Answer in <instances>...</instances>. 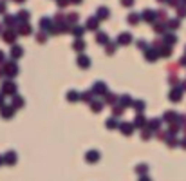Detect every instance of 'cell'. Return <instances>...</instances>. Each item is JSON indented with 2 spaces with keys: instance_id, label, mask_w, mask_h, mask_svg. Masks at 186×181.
I'll use <instances>...</instances> for the list:
<instances>
[{
  "instance_id": "62",
  "label": "cell",
  "mask_w": 186,
  "mask_h": 181,
  "mask_svg": "<svg viewBox=\"0 0 186 181\" xmlns=\"http://www.w3.org/2000/svg\"><path fill=\"white\" fill-rule=\"evenodd\" d=\"M0 29H2V27H0Z\"/></svg>"
},
{
  "instance_id": "57",
  "label": "cell",
  "mask_w": 186,
  "mask_h": 181,
  "mask_svg": "<svg viewBox=\"0 0 186 181\" xmlns=\"http://www.w3.org/2000/svg\"><path fill=\"white\" fill-rule=\"evenodd\" d=\"M71 2H74V4H81V0H71Z\"/></svg>"
},
{
  "instance_id": "6",
  "label": "cell",
  "mask_w": 186,
  "mask_h": 181,
  "mask_svg": "<svg viewBox=\"0 0 186 181\" xmlns=\"http://www.w3.org/2000/svg\"><path fill=\"white\" fill-rule=\"evenodd\" d=\"M14 38H16V33H14V31H4V33H2V40H5L7 44H13Z\"/></svg>"
},
{
  "instance_id": "14",
  "label": "cell",
  "mask_w": 186,
  "mask_h": 181,
  "mask_svg": "<svg viewBox=\"0 0 186 181\" xmlns=\"http://www.w3.org/2000/svg\"><path fill=\"white\" fill-rule=\"evenodd\" d=\"M92 91H94V94H96V92H101V94L105 96V92H107V85H105L103 82H98V83L94 85V89H92Z\"/></svg>"
},
{
  "instance_id": "52",
  "label": "cell",
  "mask_w": 186,
  "mask_h": 181,
  "mask_svg": "<svg viewBox=\"0 0 186 181\" xmlns=\"http://www.w3.org/2000/svg\"><path fill=\"white\" fill-rule=\"evenodd\" d=\"M177 82H179V80H177V78H175V76H172V78H170V83H172V85H175V83H177Z\"/></svg>"
},
{
  "instance_id": "38",
  "label": "cell",
  "mask_w": 186,
  "mask_h": 181,
  "mask_svg": "<svg viewBox=\"0 0 186 181\" xmlns=\"http://www.w3.org/2000/svg\"><path fill=\"white\" fill-rule=\"evenodd\" d=\"M147 169H148V167H147L145 163H141V165H137V169H136V170H137L139 174H145V172H147Z\"/></svg>"
},
{
  "instance_id": "4",
  "label": "cell",
  "mask_w": 186,
  "mask_h": 181,
  "mask_svg": "<svg viewBox=\"0 0 186 181\" xmlns=\"http://www.w3.org/2000/svg\"><path fill=\"white\" fill-rule=\"evenodd\" d=\"M14 83L13 82H2V92L4 94H11V92H14Z\"/></svg>"
},
{
  "instance_id": "60",
  "label": "cell",
  "mask_w": 186,
  "mask_h": 181,
  "mask_svg": "<svg viewBox=\"0 0 186 181\" xmlns=\"http://www.w3.org/2000/svg\"><path fill=\"white\" fill-rule=\"evenodd\" d=\"M14 2H24V0H14Z\"/></svg>"
},
{
  "instance_id": "18",
  "label": "cell",
  "mask_w": 186,
  "mask_h": 181,
  "mask_svg": "<svg viewBox=\"0 0 186 181\" xmlns=\"http://www.w3.org/2000/svg\"><path fill=\"white\" fill-rule=\"evenodd\" d=\"M96 40H98V44H109V34L103 33V31H99L98 36H96Z\"/></svg>"
},
{
  "instance_id": "36",
  "label": "cell",
  "mask_w": 186,
  "mask_h": 181,
  "mask_svg": "<svg viewBox=\"0 0 186 181\" xmlns=\"http://www.w3.org/2000/svg\"><path fill=\"white\" fill-rule=\"evenodd\" d=\"M147 125H148L150 129H154V131H156V129H159V120H152V121H150V123H147Z\"/></svg>"
},
{
  "instance_id": "2",
  "label": "cell",
  "mask_w": 186,
  "mask_h": 181,
  "mask_svg": "<svg viewBox=\"0 0 186 181\" xmlns=\"http://www.w3.org/2000/svg\"><path fill=\"white\" fill-rule=\"evenodd\" d=\"M130 42H132V34H130V33H121V34L118 36V42H116V44H118V45H128Z\"/></svg>"
},
{
  "instance_id": "49",
  "label": "cell",
  "mask_w": 186,
  "mask_h": 181,
  "mask_svg": "<svg viewBox=\"0 0 186 181\" xmlns=\"http://www.w3.org/2000/svg\"><path fill=\"white\" fill-rule=\"evenodd\" d=\"M157 16H159V18H166V13H165V11H159Z\"/></svg>"
},
{
  "instance_id": "3",
  "label": "cell",
  "mask_w": 186,
  "mask_h": 181,
  "mask_svg": "<svg viewBox=\"0 0 186 181\" xmlns=\"http://www.w3.org/2000/svg\"><path fill=\"white\" fill-rule=\"evenodd\" d=\"M2 69H4V74H7V76H14V74L18 73V69H16V63H14V62H9V63H7V65H4Z\"/></svg>"
},
{
  "instance_id": "12",
  "label": "cell",
  "mask_w": 186,
  "mask_h": 181,
  "mask_svg": "<svg viewBox=\"0 0 186 181\" xmlns=\"http://www.w3.org/2000/svg\"><path fill=\"white\" fill-rule=\"evenodd\" d=\"M13 114H14V107L13 105L11 107H2V112H0L2 118H13Z\"/></svg>"
},
{
  "instance_id": "21",
  "label": "cell",
  "mask_w": 186,
  "mask_h": 181,
  "mask_svg": "<svg viewBox=\"0 0 186 181\" xmlns=\"http://www.w3.org/2000/svg\"><path fill=\"white\" fill-rule=\"evenodd\" d=\"M72 47H74V49H76V51H78V53H81V51H83V49H85V42H83V40H80V38H78V40H76V42H74V44H72Z\"/></svg>"
},
{
  "instance_id": "61",
  "label": "cell",
  "mask_w": 186,
  "mask_h": 181,
  "mask_svg": "<svg viewBox=\"0 0 186 181\" xmlns=\"http://www.w3.org/2000/svg\"><path fill=\"white\" fill-rule=\"evenodd\" d=\"M159 2H163V0H159Z\"/></svg>"
},
{
  "instance_id": "50",
  "label": "cell",
  "mask_w": 186,
  "mask_h": 181,
  "mask_svg": "<svg viewBox=\"0 0 186 181\" xmlns=\"http://www.w3.org/2000/svg\"><path fill=\"white\" fill-rule=\"evenodd\" d=\"M54 20H56V22H60V20H63V15H60V13H58V15L54 16Z\"/></svg>"
},
{
  "instance_id": "37",
  "label": "cell",
  "mask_w": 186,
  "mask_h": 181,
  "mask_svg": "<svg viewBox=\"0 0 186 181\" xmlns=\"http://www.w3.org/2000/svg\"><path fill=\"white\" fill-rule=\"evenodd\" d=\"M150 136H152V132H150V129H145V131L141 132V138H143V140H150Z\"/></svg>"
},
{
  "instance_id": "39",
  "label": "cell",
  "mask_w": 186,
  "mask_h": 181,
  "mask_svg": "<svg viewBox=\"0 0 186 181\" xmlns=\"http://www.w3.org/2000/svg\"><path fill=\"white\" fill-rule=\"evenodd\" d=\"M67 20H69V22H78V13H71V15L67 16Z\"/></svg>"
},
{
  "instance_id": "7",
  "label": "cell",
  "mask_w": 186,
  "mask_h": 181,
  "mask_svg": "<svg viewBox=\"0 0 186 181\" xmlns=\"http://www.w3.org/2000/svg\"><path fill=\"white\" fill-rule=\"evenodd\" d=\"M78 65H80L81 69H87V67L90 65V58L85 56V54H80V56H78Z\"/></svg>"
},
{
  "instance_id": "9",
  "label": "cell",
  "mask_w": 186,
  "mask_h": 181,
  "mask_svg": "<svg viewBox=\"0 0 186 181\" xmlns=\"http://www.w3.org/2000/svg\"><path fill=\"white\" fill-rule=\"evenodd\" d=\"M157 56H159V53H157L156 49H147V53H145V58H147L148 62H156Z\"/></svg>"
},
{
  "instance_id": "48",
  "label": "cell",
  "mask_w": 186,
  "mask_h": 181,
  "mask_svg": "<svg viewBox=\"0 0 186 181\" xmlns=\"http://www.w3.org/2000/svg\"><path fill=\"white\" fill-rule=\"evenodd\" d=\"M168 145H170V147H175V145H177V141H175L174 138H170V141H168Z\"/></svg>"
},
{
  "instance_id": "24",
  "label": "cell",
  "mask_w": 186,
  "mask_h": 181,
  "mask_svg": "<svg viewBox=\"0 0 186 181\" xmlns=\"http://www.w3.org/2000/svg\"><path fill=\"white\" fill-rule=\"evenodd\" d=\"M13 107H14V109H18V107H24V98H20V96H14V98H13Z\"/></svg>"
},
{
  "instance_id": "15",
  "label": "cell",
  "mask_w": 186,
  "mask_h": 181,
  "mask_svg": "<svg viewBox=\"0 0 186 181\" xmlns=\"http://www.w3.org/2000/svg\"><path fill=\"white\" fill-rule=\"evenodd\" d=\"M81 100L87 102V103H92V102H94V91H85V92L81 94Z\"/></svg>"
},
{
  "instance_id": "51",
  "label": "cell",
  "mask_w": 186,
  "mask_h": 181,
  "mask_svg": "<svg viewBox=\"0 0 186 181\" xmlns=\"http://www.w3.org/2000/svg\"><path fill=\"white\" fill-rule=\"evenodd\" d=\"M145 45H147V42H145V40H139V42H137V47H145Z\"/></svg>"
},
{
  "instance_id": "47",
  "label": "cell",
  "mask_w": 186,
  "mask_h": 181,
  "mask_svg": "<svg viewBox=\"0 0 186 181\" xmlns=\"http://www.w3.org/2000/svg\"><path fill=\"white\" fill-rule=\"evenodd\" d=\"M67 2H69V0H58V5H60V7H65Z\"/></svg>"
},
{
  "instance_id": "40",
  "label": "cell",
  "mask_w": 186,
  "mask_h": 181,
  "mask_svg": "<svg viewBox=\"0 0 186 181\" xmlns=\"http://www.w3.org/2000/svg\"><path fill=\"white\" fill-rule=\"evenodd\" d=\"M121 114H123V107H121V105H119V107L116 105V107H114V116H121Z\"/></svg>"
},
{
  "instance_id": "17",
  "label": "cell",
  "mask_w": 186,
  "mask_h": 181,
  "mask_svg": "<svg viewBox=\"0 0 186 181\" xmlns=\"http://www.w3.org/2000/svg\"><path fill=\"white\" fill-rule=\"evenodd\" d=\"M4 161H5V163H9V165H13V163L16 161V154H14L13 150H9V152L4 156Z\"/></svg>"
},
{
  "instance_id": "43",
  "label": "cell",
  "mask_w": 186,
  "mask_h": 181,
  "mask_svg": "<svg viewBox=\"0 0 186 181\" xmlns=\"http://www.w3.org/2000/svg\"><path fill=\"white\" fill-rule=\"evenodd\" d=\"M168 25H170L172 29H175V27H179V20H170V22H168Z\"/></svg>"
},
{
  "instance_id": "58",
  "label": "cell",
  "mask_w": 186,
  "mask_h": 181,
  "mask_svg": "<svg viewBox=\"0 0 186 181\" xmlns=\"http://www.w3.org/2000/svg\"><path fill=\"white\" fill-rule=\"evenodd\" d=\"M2 60H4V53L0 51V62H2Z\"/></svg>"
},
{
  "instance_id": "54",
  "label": "cell",
  "mask_w": 186,
  "mask_h": 181,
  "mask_svg": "<svg viewBox=\"0 0 186 181\" xmlns=\"http://www.w3.org/2000/svg\"><path fill=\"white\" fill-rule=\"evenodd\" d=\"M0 107H4V96L0 94Z\"/></svg>"
},
{
  "instance_id": "13",
  "label": "cell",
  "mask_w": 186,
  "mask_h": 181,
  "mask_svg": "<svg viewBox=\"0 0 186 181\" xmlns=\"http://www.w3.org/2000/svg\"><path fill=\"white\" fill-rule=\"evenodd\" d=\"M85 160H87L89 163H94V161H98V160H99V152H98V150H90V152H87Z\"/></svg>"
},
{
  "instance_id": "44",
  "label": "cell",
  "mask_w": 186,
  "mask_h": 181,
  "mask_svg": "<svg viewBox=\"0 0 186 181\" xmlns=\"http://www.w3.org/2000/svg\"><path fill=\"white\" fill-rule=\"evenodd\" d=\"M165 40H166L168 44H174V42H175V36H174V34H166V36H165Z\"/></svg>"
},
{
  "instance_id": "31",
  "label": "cell",
  "mask_w": 186,
  "mask_h": 181,
  "mask_svg": "<svg viewBox=\"0 0 186 181\" xmlns=\"http://www.w3.org/2000/svg\"><path fill=\"white\" fill-rule=\"evenodd\" d=\"M14 20H16V16H5V20H4V22H5V25H7V27H13V25H14Z\"/></svg>"
},
{
  "instance_id": "55",
  "label": "cell",
  "mask_w": 186,
  "mask_h": 181,
  "mask_svg": "<svg viewBox=\"0 0 186 181\" xmlns=\"http://www.w3.org/2000/svg\"><path fill=\"white\" fill-rule=\"evenodd\" d=\"M139 181H150V178H147V176H143V178H141V179Z\"/></svg>"
},
{
  "instance_id": "46",
  "label": "cell",
  "mask_w": 186,
  "mask_h": 181,
  "mask_svg": "<svg viewBox=\"0 0 186 181\" xmlns=\"http://www.w3.org/2000/svg\"><path fill=\"white\" fill-rule=\"evenodd\" d=\"M2 13H5V2L0 0V15H2Z\"/></svg>"
},
{
  "instance_id": "10",
  "label": "cell",
  "mask_w": 186,
  "mask_h": 181,
  "mask_svg": "<svg viewBox=\"0 0 186 181\" xmlns=\"http://www.w3.org/2000/svg\"><path fill=\"white\" fill-rule=\"evenodd\" d=\"M110 16V11H109V7H98V20H103V18H109Z\"/></svg>"
},
{
  "instance_id": "27",
  "label": "cell",
  "mask_w": 186,
  "mask_h": 181,
  "mask_svg": "<svg viewBox=\"0 0 186 181\" xmlns=\"http://www.w3.org/2000/svg\"><path fill=\"white\" fill-rule=\"evenodd\" d=\"M145 123H147V121H145V118L139 114V116L136 118V121H134V127H139V129H141V127H145Z\"/></svg>"
},
{
  "instance_id": "23",
  "label": "cell",
  "mask_w": 186,
  "mask_h": 181,
  "mask_svg": "<svg viewBox=\"0 0 186 181\" xmlns=\"http://www.w3.org/2000/svg\"><path fill=\"white\" fill-rule=\"evenodd\" d=\"M18 33H22V34H29V33H31V25H29V24H22V25L18 27Z\"/></svg>"
},
{
  "instance_id": "28",
  "label": "cell",
  "mask_w": 186,
  "mask_h": 181,
  "mask_svg": "<svg viewBox=\"0 0 186 181\" xmlns=\"http://www.w3.org/2000/svg\"><path fill=\"white\" fill-rule=\"evenodd\" d=\"M83 27H80V25H76V27H72V34L74 36H78V38H81V34H83Z\"/></svg>"
},
{
  "instance_id": "5",
  "label": "cell",
  "mask_w": 186,
  "mask_h": 181,
  "mask_svg": "<svg viewBox=\"0 0 186 181\" xmlns=\"http://www.w3.org/2000/svg\"><path fill=\"white\" fill-rule=\"evenodd\" d=\"M134 129H136V127H134L132 123H121V125H119V131H121L125 136H130V134L134 132Z\"/></svg>"
},
{
  "instance_id": "42",
  "label": "cell",
  "mask_w": 186,
  "mask_h": 181,
  "mask_svg": "<svg viewBox=\"0 0 186 181\" xmlns=\"http://www.w3.org/2000/svg\"><path fill=\"white\" fill-rule=\"evenodd\" d=\"M45 40H47V33H40V34H38V42H40V44H43Z\"/></svg>"
},
{
  "instance_id": "16",
  "label": "cell",
  "mask_w": 186,
  "mask_h": 181,
  "mask_svg": "<svg viewBox=\"0 0 186 181\" xmlns=\"http://www.w3.org/2000/svg\"><path fill=\"white\" fill-rule=\"evenodd\" d=\"M80 98H81V94H80L78 91H69V92H67V100H69V102H78Z\"/></svg>"
},
{
  "instance_id": "29",
  "label": "cell",
  "mask_w": 186,
  "mask_h": 181,
  "mask_svg": "<svg viewBox=\"0 0 186 181\" xmlns=\"http://www.w3.org/2000/svg\"><path fill=\"white\" fill-rule=\"evenodd\" d=\"M116 100H118V98H116V94H110V92L107 94V98H103V102H105V103H110V105H112V103H116Z\"/></svg>"
},
{
  "instance_id": "53",
  "label": "cell",
  "mask_w": 186,
  "mask_h": 181,
  "mask_svg": "<svg viewBox=\"0 0 186 181\" xmlns=\"http://www.w3.org/2000/svg\"><path fill=\"white\" fill-rule=\"evenodd\" d=\"M121 2H123L125 5H132V4H134V0H121Z\"/></svg>"
},
{
  "instance_id": "59",
  "label": "cell",
  "mask_w": 186,
  "mask_h": 181,
  "mask_svg": "<svg viewBox=\"0 0 186 181\" xmlns=\"http://www.w3.org/2000/svg\"><path fill=\"white\" fill-rule=\"evenodd\" d=\"M0 163H4V158H0Z\"/></svg>"
},
{
  "instance_id": "45",
  "label": "cell",
  "mask_w": 186,
  "mask_h": 181,
  "mask_svg": "<svg viewBox=\"0 0 186 181\" xmlns=\"http://www.w3.org/2000/svg\"><path fill=\"white\" fill-rule=\"evenodd\" d=\"M114 47H116V44H109V47H107V53H109V54H112V53H114Z\"/></svg>"
},
{
  "instance_id": "19",
  "label": "cell",
  "mask_w": 186,
  "mask_h": 181,
  "mask_svg": "<svg viewBox=\"0 0 186 181\" xmlns=\"http://www.w3.org/2000/svg\"><path fill=\"white\" fill-rule=\"evenodd\" d=\"M22 51H24V49H22L20 45H13V49H11V56H13V58H20V56H22Z\"/></svg>"
},
{
  "instance_id": "8",
  "label": "cell",
  "mask_w": 186,
  "mask_h": 181,
  "mask_svg": "<svg viewBox=\"0 0 186 181\" xmlns=\"http://www.w3.org/2000/svg\"><path fill=\"white\" fill-rule=\"evenodd\" d=\"M40 27H42L43 31H45V29L49 31V29H52V27H54V24H52V20H51V18H45V16H43V18L40 20Z\"/></svg>"
},
{
  "instance_id": "22",
  "label": "cell",
  "mask_w": 186,
  "mask_h": 181,
  "mask_svg": "<svg viewBox=\"0 0 186 181\" xmlns=\"http://www.w3.org/2000/svg\"><path fill=\"white\" fill-rule=\"evenodd\" d=\"M139 18H141V16H139L137 13H130V15H128V22H130L132 25H136V24L139 22Z\"/></svg>"
},
{
  "instance_id": "30",
  "label": "cell",
  "mask_w": 186,
  "mask_h": 181,
  "mask_svg": "<svg viewBox=\"0 0 186 181\" xmlns=\"http://www.w3.org/2000/svg\"><path fill=\"white\" fill-rule=\"evenodd\" d=\"M170 100H172V102H179V100H181V91H172Z\"/></svg>"
},
{
  "instance_id": "35",
  "label": "cell",
  "mask_w": 186,
  "mask_h": 181,
  "mask_svg": "<svg viewBox=\"0 0 186 181\" xmlns=\"http://www.w3.org/2000/svg\"><path fill=\"white\" fill-rule=\"evenodd\" d=\"M107 127H109V129H116V127H119V125L116 123V120H114V118H110V120L107 121Z\"/></svg>"
},
{
  "instance_id": "33",
  "label": "cell",
  "mask_w": 186,
  "mask_h": 181,
  "mask_svg": "<svg viewBox=\"0 0 186 181\" xmlns=\"http://www.w3.org/2000/svg\"><path fill=\"white\" fill-rule=\"evenodd\" d=\"M132 107H136V111L137 112H143V109H145V102H134V105Z\"/></svg>"
},
{
  "instance_id": "26",
  "label": "cell",
  "mask_w": 186,
  "mask_h": 181,
  "mask_svg": "<svg viewBox=\"0 0 186 181\" xmlns=\"http://www.w3.org/2000/svg\"><path fill=\"white\" fill-rule=\"evenodd\" d=\"M103 103H105V102H92V103H90V109H92L94 112H99L101 107H103Z\"/></svg>"
},
{
  "instance_id": "25",
  "label": "cell",
  "mask_w": 186,
  "mask_h": 181,
  "mask_svg": "<svg viewBox=\"0 0 186 181\" xmlns=\"http://www.w3.org/2000/svg\"><path fill=\"white\" fill-rule=\"evenodd\" d=\"M127 105H134V102L130 100V96H128V94L121 96V107H127Z\"/></svg>"
},
{
  "instance_id": "1",
  "label": "cell",
  "mask_w": 186,
  "mask_h": 181,
  "mask_svg": "<svg viewBox=\"0 0 186 181\" xmlns=\"http://www.w3.org/2000/svg\"><path fill=\"white\" fill-rule=\"evenodd\" d=\"M156 16H157V13L152 11V9H145V11L141 13V18L147 20L148 24H156Z\"/></svg>"
},
{
  "instance_id": "41",
  "label": "cell",
  "mask_w": 186,
  "mask_h": 181,
  "mask_svg": "<svg viewBox=\"0 0 186 181\" xmlns=\"http://www.w3.org/2000/svg\"><path fill=\"white\" fill-rule=\"evenodd\" d=\"M163 118H165V120H166V121H172V120H174V118H175V112H166V114H165V116H163Z\"/></svg>"
},
{
  "instance_id": "56",
  "label": "cell",
  "mask_w": 186,
  "mask_h": 181,
  "mask_svg": "<svg viewBox=\"0 0 186 181\" xmlns=\"http://www.w3.org/2000/svg\"><path fill=\"white\" fill-rule=\"evenodd\" d=\"M170 4H174V5H175V4H179V0H170Z\"/></svg>"
},
{
  "instance_id": "20",
  "label": "cell",
  "mask_w": 186,
  "mask_h": 181,
  "mask_svg": "<svg viewBox=\"0 0 186 181\" xmlns=\"http://www.w3.org/2000/svg\"><path fill=\"white\" fill-rule=\"evenodd\" d=\"M27 18H29V13H27V11H20V13L16 15V20H18V25H20V20H22L24 24H27V22H25Z\"/></svg>"
},
{
  "instance_id": "34",
  "label": "cell",
  "mask_w": 186,
  "mask_h": 181,
  "mask_svg": "<svg viewBox=\"0 0 186 181\" xmlns=\"http://www.w3.org/2000/svg\"><path fill=\"white\" fill-rule=\"evenodd\" d=\"M154 31H156V33H165V24L161 25L159 22H156V24H154Z\"/></svg>"
},
{
  "instance_id": "11",
  "label": "cell",
  "mask_w": 186,
  "mask_h": 181,
  "mask_svg": "<svg viewBox=\"0 0 186 181\" xmlns=\"http://www.w3.org/2000/svg\"><path fill=\"white\" fill-rule=\"evenodd\" d=\"M85 27H87V29H90V31H96V29L99 27V20H98V18H89Z\"/></svg>"
},
{
  "instance_id": "32",
  "label": "cell",
  "mask_w": 186,
  "mask_h": 181,
  "mask_svg": "<svg viewBox=\"0 0 186 181\" xmlns=\"http://www.w3.org/2000/svg\"><path fill=\"white\" fill-rule=\"evenodd\" d=\"M170 54H172V49H170V47H165V49H161V51H159V56H165V58H168Z\"/></svg>"
}]
</instances>
